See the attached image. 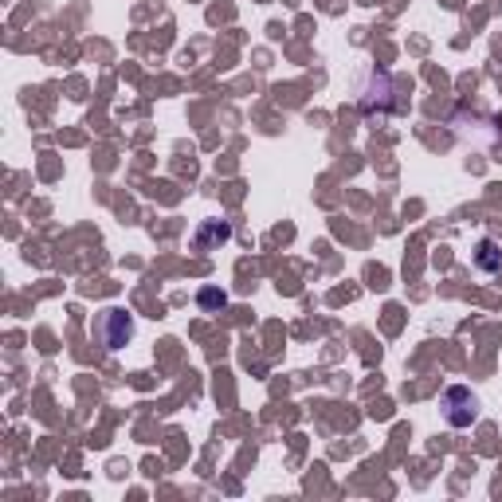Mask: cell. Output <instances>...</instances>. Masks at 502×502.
I'll return each instance as SVG.
<instances>
[{"label": "cell", "instance_id": "1", "mask_svg": "<svg viewBox=\"0 0 502 502\" xmlns=\"http://www.w3.org/2000/svg\"><path fill=\"white\" fill-rule=\"evenodd\" d=\"M444 416L452 428H471L479 420V401L471 389H463V384H452V389L444 392Z\"/></svg>", "mask_w": 502, "mask_h": 502}, {"label": "cell", "instance_id": "2", "mask_svg": "<svg viewBox=\"0 0 502 502\" xmlns=\"http://www.w3.org/2000/svg\"><path fill=\"white\" fill-rule=\"evenodd\" d=\"M130 334H134V318L126 311H106L99 318V338L106 349H122L130 341Z\"/></svg>", "mask_w": 502, "mask_h": 502}, {"label": "cell", "instance_id": "3", "mask_svg": "<svg viewBox=\"0 0 502 502\" xmlns=\"http://www.w3.org/2000/svg\"><path fill=\"white\" fill-rule=\"evenodd\" d=\"M232 240V224L228 220H205L197 228V236H192V248L197 251H216L220 243Z\"/></svg>", "mask_w": 502, "mask_h": 502}, {"label": "cell", "instance_id": "4", "mask_svg": "<svg viewBox=\"0 0 502 502\" xmlns=\"http://www.w3.org/2000/svg\"><path fill=\"white\" fill-rule=\"evenodd\" d=\"M475 263L483 267V271H490V275L502 271V251H498V243H495V240H483V243H479Z\"/></svg>", "mask_w": 502, "mask_h": 502}, {"label": "cell", "instance_id": "5", "mask_svg": "<svg viewBox=\"0 0 502 502\" xmlns=\"http://www.w3.org/2000/svg\"><path fill=\"white\" fill-rule=\"evenodd\" d=\"M228 298H224V291H200V306L205 311H212V306H224Z\"/></svg>", "mask_w": 502, "mask_h": 502}]
</instances>
